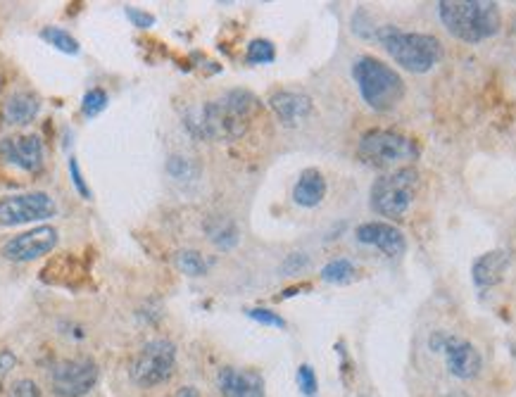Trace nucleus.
<instances>
[{
    "instance_id": "0eeeda50",
    "label": "nucleus",
    "mask_w": 516,
    "mask_h": 397,
    "mask_svg": "<svg viewBox=\"0 0 516 397\" xmlns=\"http://www.w3.org/2000/svg\"><path fill=\"white\" fill-rule=\"evenodd\" d=\"M177 367V348L170 341H150L143 345V350L136 355L129 376L138 388H153L164 384L174 374Z\"/></svg>"
},
{
    "instance_id": "b1692460",
    "label": "nucleus",
    "mask_w": 516,
    "mask_h": 397,
    "mask_svg": "<svg viewBox=\"0 0 516 397\" xmlns=\"http://www.w3.org/2000/svg\"><path fill=\"white\" fill-rule=\"evenodd\" d=\"M107 103H110V98H107L105 88H91L84 95V100H81V112H84V117L93 120V117H98L105 110Z\"/></svg>"
},
{
    "instance_id": "5701e85b",
    "label": "nucleus",
    "mask_w": 516,
    "mask_h": 397,
    "mask_svg": "<svg viewBox=\"0 0 516 397\" xmlns=\"http://www.w3.org/2000/svg\"><path fill=\"white\" fill-rule=\"evenodd\" d=\"M274 57H276L274 43L267 41V38H255V41H250L248 53H246V60H248L250 64L274 62Z\"/></svg>"
},
{
    "instance_id": "393cba45",
    "label": "nucleus",
    "mask_w": 516,
    "mask_h": 397,
    "mask_svg": "<svg viewBox=\"0 0 516 397\" xmlns=\"http://www.w3.org/2000/svg\"><path fill=\"white\" fill-rule=\"evenodd\" d=\"M248 317H250V319L260 321V324H264V327H274V328L286 327V321H283V317H279V314L271 312V310H262V307H255V310H248Z\"/></svg>"
},
{
    "instance_id": "a211bd4d",
    "label": "nucleus",
    "mask_w": 516,
    "mask_h": 397,
    "mask_svg": "<svg viewBox=\"0 0 516 397\" xmlns=\"http://www.w3.org/2000/svg\"><path fill=\"white\" fill-rule=\"evenodd\" d=\"M326 195V178L319 170H304L293 188V200L300 207H317Z\"/></svg>"
},
{
    "instance_id": "4be33fe9",
    "label": "nucleus",
    "mask_w": 516,
    "mask_h": 397,
    "mask_svg": "<svg viewBox=\"0 0 516 397\" xmlns=\"http://www.w3.org/2000/svg\"><path fill=\"white\" fill-rule=\"evenodd\" d=\"M354 277V264L350 260H333L321 269V278L329 284H345Z\"/></svg>"
},
{
    "instance_id": "c85d7f7f",
    "label": "nucleus",
    "mask_w": 516,
    "mask_h": 397,
    "mask_svg": "<svg viewBox=\"0 0 516 397\" xmlns=\"http://www.w3.org/2000/svg\"><path fill=\"white\" fill-rule=\"evenodd\" d=\"M127 17L134 21V27H138V29H150L153 24H155V17H153L150 12H143V10H138V7H127Z\"/></svg>"
},
{
    "instance_id": "9d476101",
    "label": "nucleus",
    "mask_w": 516,
    "mask_h": 397,
    "mask_svg": "<svg viewBox=\"0 0 516 397\" xmlns=\"http://www.w3.org/2000/svg\"><path fill=\"white\" fill-rule=\"evenodd\" d=\"M60 234L55 227H36L31 231L17 234L7 238L0 248V255L10 260V262H34L38 257L48 255L50 250H55Z\"/></svg>"
},
{
    "instance_id": "7ed1b4c3",
    "label": "nucleus",
    "mask_w": 516,
    "mask_h": 397,
    "mask_svg": "<svg viewBox=\"0 0 516 397\" xmlns=\"http://www.w3.org/2000/svg\"><path fill=\"white\" fill-rule=\"evenodd\" d=\"M353 77L360 86L364 103L376 112H390L404 95V84L400 74L379 57L362 55L354 60Z\"/></svg>"
},
{
    "instance_id": "423d86ee",
    "label": "nucleus",
    "mask_w": 516,
    "mask_h": 397,
    "mask_svg": "<svg viewBox=\"0 0 516 397\" xmlns=\"http://www.w3.org/2000/svg\"><path fill=\"white\" fill-rule=\"evenodd\" d=\"M357 155L364 164L376 167V170H386L404 160H414L417 157V145L410 141L407 136L388 131V128H371L362 136Z\"/></svg>"
},
{
    "instance_id": "aec40b11",
    "label": "nucleus",
    "mask_w": 516,
    "mask_h": 397,
    "mask_svg": "<svg viewBox=\"0 0 516 397\" xmlns=\"http://www.w3.org/2000/svg\"><path fill=\"white\" fill-rule=\"evenodd\" d=\"M207 234H210V241L220 248H234L238 243V228L236 224L227 219H214L207 224Z\"/></svg>"
},
{
    "instance_id": "20e7f679",
    "label": "nucleus",
    "mask_w": 516,
    "mask_h": 397,
    "mask_svg": "<svg viewBox=\"0 0 516 397\" xmlns=\"http://www.w3.org/2000/svg\"><path fill=\"white\" fill-rule=\"evenodd\" d=\"M374 36L400 67L414 71V74L433 70L443 55L440 41L431 34H414V31H400L397 27H381Z\"/></svg>"
},
{
    "instance_id": "cd10ccee",
    "label": "nucleus",
    "mask_w": 516,
    "mask_h": 397,
    "mask_svg": "<svg viewBox=\"0 0 516 397\" xmlns=\"http://www.w3.org/2000/svg\"><path fill=\"white\" fill-rule=\"evenodd\" d=\"M10 397H41V391H38V385H36L34 381L21 378V381H17V384L12 385Z\"/></svg>"
},
{
    "instance_id": "72a5a7b5",
    "label": "nucleus",
    "mask_w": 516,
    "mask_h": 397,
    "mask_svg": "<svg viewBox=\"0 0 516 397\" xmlns=\"http://www.w3.org/2000/svg\"><path fill=\"white\" fill-rule=\"evenodd\" d=\"M0 86H3V77H0Z\"/></svg>"
},
{
    "instance_id": "473e14b6",
    "label": "nucleus",
    "mask_w": 516,
    "mask_h": 397,
    "mask_svg": "<svg viewBox=\"0 0 516 397\" xmlns=\"http://www.w3.org/2000/svg\"><path fill=\"white\" fill-rule=\"evenodd\" d=\"M174 397H200V393L196 391L193 385H184V388H181V391H179Z\"/></svg>"
},
{
    "instance_id": "2f4dec72",
    "label": "nucleus",
    "mask_w": 516,
    "mask_h": 397,
    "mask_svg": "<svg viewBox=\"0 0 516 397\" xmlns=\"http://www.w3.org/2000/svg\"><path fill=\"white\" fill-rule=\"evenodd\" d=\"M303 267H307V257L300 255V252H295V255H290L288 260H286V264H283V274H293V271L303 269Z\"/></svg>"
},
{
    "instance_id": "1a4fd4ad",
    "label": "nucleus",
    "mask_w": 516,
    "mask_h": 397,
    "mask_svg": "<svg viewBox=\"0 0 516 397\" xmlns=\"http://www.w3.org/2000/svg\"><path fill=\"white\" fill-rule=\"evenodd\" d=\"M98 384V367L88 357L62 360L50 371V385L57 397H86Z\"/></svg>"
},
{
    "instance_id": "7c9ffc66",
    "label": "nucleus",
    "mask_w": 516,
    "mask_h": 397,
    "mask_svg": "<svg viewBox=\"0 0 516 397\" xmlns=\"http://www.w3.org/2000/svg\"><path fill=\"white\" fill-rule=\"evenodd\" d=\"M14 364H17V357L10 350H3L0 352V378H5L14 369Z\"/></svg>"
},
{
    "instance_id": "f3484780",
    "label": "nucleus",
    "mask_w": 516,
    "mask_h": 397,
    "mask_svg": "<svg viewBox=\"0 0 516 397\" xmlns=\"http://www.w3.org/2000/svg\"><path fill=\"white\" fill-rule=\"evenodd\" d=\"M510 267V252L504 250H490L474 262V284L479 288H490L503 281L504 271Z\"/></svg>"
},
{
    "instance_id": "f03ea898",
    "label": "nucleus",
    "mask_w": 516,
    "mask_h": 397,
    "mask_svg": "<svg viewBox=\"0 0 516 397\" xmlns=\"http://www.w3.org/2000/svg\"><path fill=\"white\" fill-rule=\"evenodd\" d=\"M438 14L447 31L467 43L486 41L503 27L500 7L490 0H445L438 5Z\"/></svg>"
},
{
    "instance_id": "6ab92c4d",
    "label": "nucleus",
    "mask_w": 516,
    "mask_h": 397,
    "mask_svg": "<svg viewBox=\"0 0 516 397\" xmlns=\"http://www.w3.org/2000/svg\"><path fill=\"white\" fill-rule=\"evenodd\" d=\"M41 38L46 43H50L55 50L64 53V55H79V50H81L79 48L77 38H74L70 31H64V29H60V27L41 29Z\"/></svg>"
},
{
    "instance_id": "39448f33",
    "label": "nucleus",
    "mask_w": 516,
    "mask_h": 397,
    "mask_svg": "<svg viewBox=\"0 0 516 397\" xmlns=\"http://www.w3.org/2000/svg\"><path fill=\"white\" fill-rule=\"evenodd\" d=\"M419 191V171L414 167L386 174L371 186V210L388 219H400L414 203Z\"/></svg>"
},
{
    "instance_id": "4468645a",
    "label": "nucleus",
    "mask_w": 516,
    "mask_h": 397,
    "mask_svg": "<svg viewBox=\"0 0 516 397\" xmlns=\"http://www.w3.org/2000/svg\"><path fill=\"white\" fill-rule=\"evenodd\" d=\"M217 384L224 397H264V378L257 371L224 367Z\"/></svg>"
},
{
    "instance_id": "2eb2a0df",
    "label": "nucleus",
    "mask_w": 516,
    "mask_h": 397,
    "mask_svg": "<svg viewBox=\"0 0 516 397\" xmlns=\"http://www.w3.org/2000/svg\"><path fill=\"white\" fill-rule=\"evenodd\" d=\"M269 105L286 127H300L312 114V98L304 93L279 91L269 98Z\"/></svg>"
},
{
    "instance_id": "9b49d317",
    "label": "nucleus",
    "mask_w": 516,
    "mask_h": 397,
    "mask_svg": "<svg viewBox=\"0 0 516 397\" xmlns=\"http://www.w3.org/2000/svg\"><path fill=\"white\" fill-rule=\"evenodd\" d=\"M431 348L438 350L445 355L447 369L450 374L457 378H474L479 376L483 362L479 350L471 345L469 341H462V338H454V335L447 334H436L431 338Z\"/></svg>"
},
{
    "instance_id": "412c9836",
    "label": "nucleus",
    "mask_w": 516,
    "mask_h": 397,
    "mask_svg": "<svg viewBox=\"0 0 516 397\" xmlns=\"http://www.w3.org/2000/svg\"><path fill=\"white\" fill-rule=\"evenodd\" d=\"M177 267L188 277H205L207 274V262L205 257L200 255L198 250H181L177 252Z\"/></svg>"
},
{
    "instance_id": "f8f14e48",
    "label": "nucleus",
    "mask_w": 516,
    "mask_h": 397,
    "mask_svg": "<svg viewBox=\"0 0 516 397\" xmlns=\"http://www.w3.org/2000/svg\"><path fill=\"white\" fill-rule=\"evenodd\" d=\"M0 157L12 167H20L21 171L38 174L46 162V148L43 141L36 134L29 136H10L0 141Z\"/></svg>"
},
{
    "instance_id": "f704fd0d",
    "label": "nucleus",
    "mask_w": 516,
    "mask_h": 397,
    "mask_svg": "<svg viewBox=\"0 0 516 397\" xmlns=\"http://www.w3.org/2000/svg\"><path fill=\"white\" fill-rule=\"evenodd\" d=\"M514 352H516V350H514Z\"/></svg>"
},
{
    "instance_id": "a878e982",
    "label": "nucleus",
    "mask_w": 516,
    "mask_h": 397,
    "mask_svg": "<svg viewBox=\"0 0 516 397\" xmlns=\"http://www.w3.org/2000/svg\"><path fill=\"white\" fill-rule=\"evenodd\" d=\"M70 174H71V184L79 191V195L84 200H91V191H88V186L84 181V174L79 170V160L77 157H70Z\"/></svg>"
},
{
    "instance_id": "dca6fc26",
    "label": "nucleus",
    "mask_w": 516,
    "mask_h": 397,
    "mask_svg": "<svg viewBox=\"0 0 516 397\" xmlns=\"http://www.w3.org/2000/svg\"><path fill=\"white\" fill-rule=\"evenodd\" d=\"M41 112V100L31 91L12 93L3 105V121L7 127H27Z\"/></svg>"
},
{
    "instance_id": "6e6552de",
    "label": "nucleus",
    "mask_w": 516,
    "mask_h": 397,
    "mask_svg": "<svg viewBox=\"0 0 516 397\" xmlns=\"http://www.w3.org/2000/svg\"><path fill=\"white\" fill-rule=\"evenodd\" d=\"M55 214V200L43 191L0 198V227H21V224H31V221L50 219Z\"/></svg>"
},
{
    "instance_id": "bb28decb",
    "label": "nucleus",
    "mask_w": 516,
    "mask_h": 397,
    "mask_svg": "<svg viewBox=\"0 0 516 397\" xmlns=\"http://www.w3.org/2000/svg\"><path fill=\"white\" fill-rule=\"evenodd\" d=\"M297 384H300L304 395H314V393H317V376H314V371H312L310 364H303V367H300V371H297Z\"/></svg>"
},
{
    "instance_id": "f257e3e1",
    "label": "nucleus",
    "mask_w": 516,
    "mask_h": 397,
    "mask_svg": "<svg viewBox=\"0 0 516 397\" xmlns=\"http://www.w3.org/2000/svg\"><path fill=\"white\" fill-rule=\"evenodd\" d=\"M255 112V95L243 88H236L188 114L186 127L191 128L193 136L207 138V141H236L248 131V124Z\"/></svg>"
},
{
    "instance_id": "ddd939ff",
    "label": "nucleus",
    "mask_w": 516,
    "mask_h": 397,
    "mask_svg": "<svg viewBox=\"0 0 516 397\" xmlns=\"http://www.w3.org/2000/svg\"><path fill=\"white\" fill-rule=\"evenodd\" d=\"M357 241L364 245H374L388 257H400L407 250V241L404 234L397 227L388 224V221H367L354 231Z\"/></svg>"
},
{
    "instance_id": "c756f323",
    "label": "nucleus",
    "mask_w": 516,
    "mask_h": 397,
    "mask_svg": "<svg viewBox=\"0 0 516 397\" xmlns=\"http://www.w3.org/2000/svg\"><path fill=\"white\" fill-rule=\"evenodd\" d=\"M167 170L171 171V177H177V178L191 177V164L186 162L184 157H171L170 164H167Z\"/></svg>"
}]
</instances>
